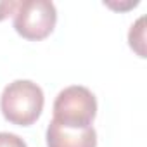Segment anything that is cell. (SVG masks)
Segmentation results:
<instances>
[{
    "label": "cell",
    "mask_w": 147,
    "mask_h": 147,
    "mask_svg": "<svg viewBox=\"0 0 147 147\" xmlns=\"http://www.w3.org/2000/svg\"><path fill=\"white\" fill-rule=\"evenodd\" d=\"M43 92L30 80H16L9 83L0 97V109L4 118L18 126L33 125L43 111Z\"/></svg>",
    "instance_id": "1"
},
{
    "label": "cell",
    "mask_w": 147,
    "mask_h": 147,
    "mask_svg": "<svg viewBox=\"0 0 147 147\" xmlns=\"http://www.w3.org/2000/svg\"><path fill=\"white\" fill-rule=\"evenodd\" d=\"M97 116L95 95L82 85H73L59 92L54 100V121L66 128L83 130L92 126Z\"/></svg>",
    "instance_id": "2"
},
{
    "label": "cell",
    "mask_w": 147,
    "mask_h": 147,
    "mask_svg": "<svg viewBox=\"0 0 147 147\" xmlns=\"http://www.w3.org/2000/svg\"><path fill=\"white\" fill-rule=\"evenodd\" d=\"M57 21L55 5L49 0H23L14 12V30L26 40L47 38Z\"/></svg>",
    "instance_id": "3"
},
{
    "label": "cell",
    "mask_w": 147,
    "mask_h": 147,
    "mask_svg": "<svg viewBox=\"0 0 147 147\" xmlns=\"http://www.w3.org/2000/svg\"><path fill=\"white\" fill-rule=\"evenodd\" d=\"M47 147H97V133L94 126L75 130L52 119L47 126Z\"/></svg>",
    "instance_id": "4"
},
{
    "label": "cell",
    "mask_w": 147,
    "mask_h": 147,
    "mask_svg": "<svg viewBox=\"0 0 147 147\" xmlns=\"http://www.w3.org/2000/svg\"><path fill=\"white\" fill-rule=\"evenodd\" d=\"M130 47L140 55L145 57V18H140L135 24H131L128 33Z\"/></svg>",
    "instance_id": "5"
},
{
    "label": "cell",
    "mask_w": 147,
    "mask_h": 147,
    "mask_svg": "<svg viewBox=\"0 0 147 147\" xmlns=\"http://www.w3.org/2000/svg\"><path fill=\"white\" fill-rule=\"evenodd\" d=\"M0 147H28L26 142L16 133L0 131Z\"/></svg>",
    "instance_id": "6"
},
{
    "label": "cell",
    "mask_w": 147,
    "mask_h": 147,
    "mask_svg": "<svg viewBox=\"0 0 147 147\" xmlns=\"http://www.w3.org/2000/svg\"><path fill=\"white\" fill-rule=\"evenodd\" d=\"M18 5L19 2H16V0H0V21H4L5 18L14 14Z\"/></svg>",
    "instance_id": "7"
},
{
    "label": "cell",
    "mask_w": 147,
    "mask_h": 147,
    "mask_svg": "<svg viewBox=\"0 0 147 147\" xmlns=\"http://www.w3.org/2000/svg\"><path fill=\"white\" fill-rule=\"evenodd\" d=\"M104 5H107V7H111V9L126 11V9H130V7H135V5H138V2H128V4H125V5H121V4H111V2H104Z\"/></svg>",
    "instance_id": "8"
}]
</instances>
